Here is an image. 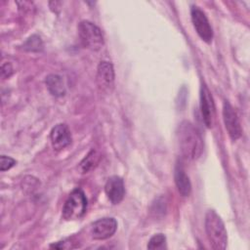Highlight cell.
Here are the masks:
<instances>
[{
    "label": "cell",
    "instance_id": "4",
    "mask_svg": "<svg viewBox=\"0 0 250 250\" xmlns=\"http://www.w3.org/2000/svg\"><path fill=\"white\" fill-rule=\"evenodd\" d=\"M87 208V198L84 192L79 189H73L68 195L63 208H62V218L64 220H76L81 218Z\"/></svg>",
    "mask_w": 250,
    "mask_h": 250
},
{
    "label": "cell",
    "instance_id": "7",
    "mask_svg": "<svg viewBox=\"0 0 250 250\" xmlns=\"http://www.w3.org/2000/svg\"><path fill=\"white\" fill-rule=\"evenodd\" d=\"M223 118H224L225 127L229 137L232 140H237L238 138H240L242 130H241L237 113L234 110V108L231 106V104L227 101L224 103V106H223Z\"/></svg>",
    "mask_w": 250,
    "mask_h": 250
},
{
    "label": "cell",
    "instance_id": "18",
    "mask_svg": "<svg viewBox=\"0 0 250 250\" xmlns=\"http://www.w3.org/2000/svg\"><path fill=\"white\" fill-rule=\"evenodd\" d=\"M14 72V69H13V66L10 62H5L2 64L1 66V76L2 78H9Z\"/></svg>",
    "mask_w": 250,
    "mask_h": 250
},
{
    "label": "cell",
    "instance_id": "1",
    "mask_svg": "<svg viewBox=\"0 0 250 250\" xmlns=\"http://www.w3.org/2000/svg\"><path fill=\"white\" fill-rule=\"evenodd\" d=\"M181 154L187 159H197L203 151V140L199 131L189 121H182L177 129Z\"/></svg>",
    "mask_w": 250,
    "mask_h": 250
},
{
    "label": "cell",
    "instance_id": "3",
    "mask_svg": "<svg viewBox=\"0 0 250 250\" xmlns=\"http://www.w3.org/2000/svg\"><path fill=\"white\" fill-rule=\"evenodd\" d=\"M78 35L82 46L89 50L98 51L104 45V36L101 29L89 21H80Z\"/></svg>",
    "mask_w": 250,
    "mask_h": 250
},
{
    "label": "cell",
    "instance_id": "2",
    "mask_svg": "<svg viewBox=\"0 0 250 250\" xmlns=\"http://www.w3.org/2000/svg\"><path fill=\"white\" fill-rule=\"evenodd\" d=\"M205 230L211 247L215 250H224L228 243V234L221 217L209 210L205 216Z\"/></svg>",
    "mask_w": 250,
    "mask_h": 250
},
{
    "label": "cell",
    "instance_id": "11",
    "mask_svg": "<svg viewBox=\"0 0 250 250\" xmlns=\"http://www.w3.org/2000/svg\"><path fill=\"white\" fill-rule=\"evenodd\" d=\"M52 146L55 150H62L71 143V134L65 124L56 125L50 134Z\"/></svg>",
    "mask_w": 250,
    "mask_h": 250
},
{
    "label": "cell",
    "instance_id": "14",
    "mask_svg": "<svg viewBox=\"0 0 250 250\" xmlns=\"http://www.w3.org/2000/svg\"><path fill=\"white\" fill-rule=\"evenodd\" d=\"M99 160H100V154H99L96 150L92 149V150L84 157V159L80 162V165H79L80 170L82 171V173H87V172H89L90 170L94 169V168L98 165Z\"/></svg>",
    "mask_w": 250,
    "mask_h": 250
},
{
    "label": "cell",
    "instance_id": "15",
    "mask_svg": "<svg viewBox=\"0 0 250 250\" xmlns=\"http://www.w3.org/2000/svg\"><path fill=\"white\" fill-rule=\"evenodd\" d=\"M23 48L26 51L39 52L43 50V42L38 35H32L23 44Z\"/></svg>",
    "mask_w": 250,
    "mask_h": 250
},
{
    "label": "cell",
    "instance_id": "16",
    "mask_svg": "<svg viewBox=\"0 0 250 250\" xmlns=\"http://www.w3.org/2000/svg\"><path fill=\"white\" fill-rule=\"evenodd\" d=\"M148 249H165L166 248V236L162 233L154 234L147 243Z\"/></svg>",
    "mask_w": 250,
    "mask_h": 250
},
{
    "label": "cell",
    "instance_id": "8",
    "mask_svg": "<svg viewBox=\"0 0 250 250\" xmlns=\"http://www.w3.org/2000/svg\"><path fill=\"white\" fill-rule=\"evenodd\" d=\"M117 229L114 218H102L96 221L91 229V235L96 240H104L112 236Z\"/></svg>",
    "mask_w": 250,
    "mask_h": 250
},
{
    "label": "cell",
    "instance_id": "6",
    "mask_svg": "<svg viewBox=\"0 0 250 250\" xmlns=\"http://www.w3.org/2000/svg\"><path fill=\"white\" fill-rule=\"evenodd\" d=\"M200 111L205 126L212 128L215 123L216 108L211 92L205 84H202L200 88Z\"/></svg>",
    "mask_w": 250,
    "mask_h": 250
},
{
    "label": "cell",
    "instance_id": "10",
    "mask_svg": "<svg viewBox=\"0 0 250 250\" xmlns=\"http://www.w3.org/2000/svg\"><path fill=\"white\" fill-rule=\"evenodd\" d=\"M104 191L112 204L120 203L125 194L123 180L118 176H111L105 183Z\"/></svg>",
    "mask_w": 250,
    "mask_h": 250
},
{
    "label": "cell",
    "instance_id": "17",
    "mask_svg": "<svg viewBox=\"0 0 250 250\" xmlns=\"http://www.w3.org/2000/svg\"><path fill=\"white\" fill-rule=\"evenodd\" d=\"M16 164V160L10 156L1 155L0 157V170L2 172L11 169Z\"/></svg>",
    "mask_w": 250,
    "mask_h": 250
},
{
    "label": "cell",
    "instance_id": "12",
    "mask_svg": "<svg viewBox=\"0 0 250 250\" xmlns=\"http://www.w3.org/2000/svg\"><path fill=\"white\" fill-rule=\"evenodd\" d=\"M174 178H175V184L181 195L188 196L191 191V184L181 162H178L176 164Z\"/></svg>",
    "mask_w": 250,
    "mask_h": 250
},
{
    "label": "cell",
    "instance_id": "13",
    "mask_svg": "<svg viewBox=\"0 0 250 250\" xmlns=\"http://www.w3.org/2000/svg\"><path fill=\"white\" fill-rule=\"evenodd\" d=\"M46 86L51 93V95L55 97H62L65 94V85L63 79L61 75L58 74H50L46 77L45 80Z\"/></svg>",
    "mask_w": 250,
    "mask_h": 250
},
{
    "label": "cell",
    "instance_id": "9",
    "mask_svg": "<svg viewBox=\"0 0 250 250\" xmlns=\"http://www.w3.org/2000/svg\"><path fill=\"white\" fill-rule=\"evenodd\" d=\"M114 82V70L109 62H101L97 68V84L101 91L108 92L112 89Z\"/></svg>",
    "mask_w": 250,
    "mask_h": 250
},
{
    "label": "cell",
    "instance_id": "5",
    "mask_svg": "<svg viewBox=\"0 0 250 250\" xmlns=\"http://www.w3.org/2000/svg\"><path fill=\"white\" fill-rule=\"evenodd\" d=\"M190 16L194 29L199 37L204 42L211 43L213 39V30L204 12L200 10L197 6H191Z\"/></svg>",
    "mask_w": 250,
    "mask_h": 250
}]
</instances>
